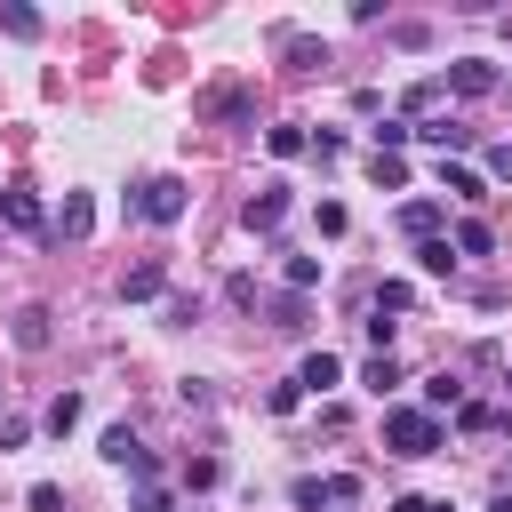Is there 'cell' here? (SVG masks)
<instances>
[{"mask_svg":"<svg viewBox=\"0 0 512 512\" xmlns=\"http://www.w3.org/2000/svg\"><path fill=\"white\" fill-rule=\"evenodd\" d=\"M384 448H392V456H440V448H448V424H440L432 408H408V400H400V408H384Z\"/></svg>","mask_w":512,"mask_h":512,"instance_id":"cell-1","label":"cell"},{"mask_svg":"<svg viewBox=\"0 0 512 512\" xmlns=\"http://www.w3.org/2000/svg\"><path fill=\"white\" fill-rule=\"evenodd\" d=\"M184 208H192L184 176H144V184H136V200H128V216H144V224H176Z\"/></svg>","mask_w":512,"mask_h":512,"instance_id":"cell-2","label":"cell"},{"mask_svg":"<svg viewBox=\"0 0 512 512\" xmlns=\"http://www.w3.org/2000/svg\"><path fill=\"white\" fill-rule=\"evenodd\" d=\"M288 496H296L304 512H328V504H360V480H352V472H328V480H320V472H304Z\"/></svg>","mask_w":512,"mask_h":512,"instance_id":"cell-3","label":"cell"},{"mask_svg":"<svg viewBox=\"0 0 512 512\" xmlns=\"http://www.w3.org/2000/svg\"><path fill=\"white\" fill-rule=\"evenodd\" d=\"M0 224H8V232H48L56 216L40 208V192H32V184H0Z\"/></svg>","mask_w":512,"mask_h":512,"instance_id":"cell-4","label":"cell"},{"mask_svg":"<svg viewBox=\"0 0 512 512\" xmlns=\"http://www.w3.org/2000/svg\"><path fill=\"white\" fill-rule=\"evenodd\" d=\"M104 464H120V472H136V480H152V472H160V464H152V448H144L128 424H112V432H104Z\"/></svg>","mask_w":512,"mask_h":512,"instance_id":"cell-5","label":"cell"},{"mask_svg":"<svg viewBox=\"0 0 512 512\" xmlns=\"http://www.w3.org/2000/svg\"><path fill=\"white\" fill-rule=\"evenodd\" d=\"M496 80H504V72H496L488 56H456V64H448V88H456V96H496Z\"/></svg>","mask_w":512,"mask_h":512,"instance_id":"cell-6","label":"cell"},{"mask_svg":"<svg viewBox=\"0 0 512 512\" xmlns=\"http://www.w3.org/2000/svg\"><path fill=\"white\" fill-rule=\"evenodd\" d=\"M120 296H128V304H152V296H168V264H160V256L128 264V272H120Z\"/></svg>","mask_w":512,"mask_h":512,"instance_id":"cell-7","label":"cell"},{"mask_svg":"<svg viewBox=\"0 0 512 512\" xmlns=\"http://www.w3.org/2000/svg\"><path fill=\"white\" fill-rule=\"evenodd\" d=\"M280 216H288V184H264V192L240 208V224H248V232H280Z\"/></svg>","mask_w":512,"mask_h":512,"instance_id":"cell-8","label":"cell"},{"mask_svg":"<svg viewBox=\"0 0 512 512\" xmlns=\"http://www.w3.org/2000/svg\"><path fill=\"white\" fill-rule=\"evenodd\" d=\"M336 384H344V360L336 352H304L296 360V392H336Z\"/></svg>","mask_w":512,"mask_h":512,"instance_id":"cell-9","label":"cell"},{"mask_svg":"<svg viewBox=\"0 0 512 512\" xmlns=\"http://www.w3.org/2000/svg\"><path fill=\"white\" fill-rule=\"evenodd\" d=\"M88 224H96V200H88V192H64V208H56L48 232H56V240H88Z\"/></svg>","mask_w":512,"mask_h":512,"instance_id":"cell-10","label":"cell"},{"mask_svg":"<svg viewBox=\"0 0 512 512\" xmlns=\"http://www.w3.org/2000/svg\"><path fill=\"white\" fill-rule=\"evenodd\" d=\"M440 192H448V200H488V176L464 168V160H440Z\"/></svg>","mask_w":512,"mask_h":512,"instance_id":"cell-11","label":"cell"},{"mask_svg":"<svg viewBox=\"0 0 512 512\" xmlns=\"http://www.w3.org/2000/svg\"><path fill=\"white\" fill-rule=\"evenodd\" d=\"M264 152H272V160H304V152H312L304 120H280V128H264Z\"/></svg>","mask_w":512,"mask_h":512,"instance_id":"cell-12","label":"cell"},{"mask_svg":"<svg viewBox=\"0 0 512 512\" xmlns=\"http://www.w3.org/2000/svg\"><path fill=\"white\" fill-rule=\"evenodd\" d=\"M280 56H288V72H312V64H328V48H320L312 32H280Z\"/></svg>","mask_w":512,"mask_h":512,"instance_id":"cell-13","label":"cell"},{"mask_svg":"<svg viewBox=\"0 0 512 512\" xmlns=\"http://www.w3.org/2000/svg\"><path fill=\"white\" fill-rule=\"evenodd\" d=\"M400 232L408 240H440V200H408L400 208Z\"/></svg>","mask_w":512,"mask_h":512,"instance_id":"cell-14","label":"cell"},{"mask_svg":"<svg viewBox=\"0 0 512 512\" xmlns=\"http://www.w3.org/2000/svg\"><path fill=\"white\" fill-rule=\"evenodd\" d=\"M48 336H56V328H48V304H24V312H16V344H24V352H48Z\"/></svg>","mask_w":512,"mask_h":512,"instance_id":"cell-15","label":"cell"},{"mask_svg":"<svg viewBox=\"0 0 512 512\" xmlns=\"http://www.w3.org/2000/svg\"><path fill=\"white\" fill-rule=\"evenodd\" d=\"M264 312H272V328H280V336H304V320H312V312H304V296H296V288H288V296H272V304H264Z\"/></svg>","mask_w":512,"mask_h":512,"instance_id":"cell-16","label":"cell"},{"mask_svg":"<svg viewBox=\"0 0 512 512\" xmlns=\"http://www.w3.org/2000/svg\"><path fill=\"white\" fill-rule=\"evenodd\" d=\"M0 32H8V40H40V8L8 0V8H0Z\"/></svg>","mask_w":512,"mask_h":512,"instance_id":"cell-17","label":"cell"},{"mask_svg":"<svg viewBox=\"0 0 512 512\" xmlns=\"http://www.w3.org/2000/svg\"><path fill=\"white\" fill-rule=\"evenodd\" d=\"M416 136H424V144H440V160H448V152H464V144H472V128H456V120H424V128H416Z\"/></svg>","mask_w":512,"mask_h":512,"instance_id":"cell-18","label":"cell"},{"mask_svg":"<svg viewBox=\"0 0 512 512\" xmlns=\"http://www.w3.org/2000/svg\"><path fill=\"white\" fill-rule=\"evenodd\" d=\"M368 176H376L384 192H408V160H400V152H368Z\"/></svg>","mask_w":512,"mask_h":512,"instance_id":"cell-19","label":"cell"},{"mask_svg":"<svg viewBox=\"0 0 512 512\" xmlns=\"http://www.w3.org/2000/svg\"><path fill=\"white\" fill-rule=\"evenodd\" d=\"M416 264H424L432 280H448V272H456V240H416Z\"/></svg>","mask_w":512,"mask_h":512,"instance_id":"cell-20","label":"cell"},{"mask_svg":"<svg viewBox=\"0 0 512 512\" xmlns=\"http://www.w3.org/2000/svg\"><path fill=\"white\" fill-rule=\"evenodd\" d=\"M360 384H368V392L384 400V392L400 384V360H392V352H368V368H360Z\"/></svg>","mask_w":512,"mask_h":512,"instance_id":"cell-21","label":"cell"},{"mask_svg":"<svg viewBox=\"0 0 512 512\" xmlns=\"http://www.w3.org/2000/svg\"><path fill=\"white\" fill-rule=\"evenodd\" d=\"M416 408H432V416H440V408H464V384H456V376L440 368V376L424 384V400H416Z\"/></svg>","mask_w":512,"mask_h":512,"instance_id":"cell-22","label":"cell"},{"mask_svg":"<svg viewBox=\"0 0 512 512\" xmlns=\"http://www.w3.org/2000/svg\"><path fill=\"white\" fill-rule=\"evenodd\" d=\"M200 112H216V120H248V88H216V96H200Z\"/></svg>","mask_w":512,"mask_h":512,"instance_id":"cell-23","label":"cell"},{"mask_svg":"<svg viewBox=\"0 0 512 512\" xmlns=\"http://www.w3.org/2000/svg\"><path fill=\"white\" fill-rule=\"evenodd\" d=\"M488 248H496V232H488L480 216H464V224H456V256H488Z\"/></svg>","mask_w":512,"mask_h":512,"instance_id":"cell-24","label":"cell"},{"mask_svg":"<svg viewBox=\"0 0 512 512\" xmlns=\"http://www.w3.org/2000/svg\"><path fill=\"white\" fill-rule=\"evenodd\" d=\"M504 424V408H488V400H464L456 408V432H496Z\"/></svg>","mask_w":512,"mask_h":512,"instance_id":"cell-25","label":"cell"},{"mask_svg":"<svg viewBox=\"0 0 512 512\" xmlns=\"http://www.w3.org/2000/svg\"><path fill=\"white\" fill-rule=\"evenodd\" d=\"M72 424H80V392H56V400H48V432H56V440H64V432H72Z\"/></svg>","mask_w":512,"mask_h":512,"instance_id":"cell-26","label":"cell"},{"mask_svg":"<svg viewBox=\"0 0 512 512\" xmlns=\"http://www.w3.org/2000/svg\"><path fill=\"white\" fill-rule=\"evenodd\" d=\"M280 272H288V288H296V296H304V288H320V256H288Z\"/></svg>","mask_w":512,"mask_h":512,"instance_id":"cell-27","label":"cell"},{"mask_svg":"<svg viewBox=\"0 0 512 512\" xmlns=\"http://www.w3.org/2000/svg\"><path fill=\"white\" fill-rule=\"evenodd\" d=\"M408 304H416L408 280H376V312H408Z\"/></svg>","mask_w":512,"mask_h":512,"instance_id":"cell-28","label":"cell"},{"mask_svg":"<svg viewBox=\"0 0 512 512\" xmlns=\"http://www.w3.org/2000/svg\"><path fill=\"white\" fill-rule=\"evenodd\" d=\"M216 480H224L216 456H192V464H184V488H216Z\"/></svg>","mask_w":512,"mask_h":512,"instance_id":"cell-29","label":"cell"},{"mask_svg":"<svg viewBox=\"0 0 512 512\" xmlns=\"http://www.w3.org/2000/svg\"><path fill=\"white\" fill-rule=\"evenodd\" d=\"M312 224H320V232H328V240H336V232H344V224H352V216H344V200H320V208H312Z\"/></svg>","mask_w":512,"mask_h":512,"instance_id":"cell-30","label":"cell"},{"mask_svg":"<svg viewBox=\"0 0 512 512\" xmlns=\"http://www.w3.org/2000/svg\"><path fill=\"white\" fill-rule=\"evenodd\" d=\"M408 136H416V128H408V120H384V128H376V152H400V144H408Z\"/></svg>","mask_w":512,"mask_h":512,"instance_id":"cell-31","label":"cell"},{"mask_svg":"<svg viewBox=\"0 0 512 512\" xmlns=\"http://www.w3.org/2000/svg\"><path fill=\"white\" fill-rule=\"evenodd\" d=\"M136 512H168V488L160 480H136Z\"/></svg>","mask_w":512,"mask_h":512,"instance_id":"cell-32","label":"cell"},{"mask_svg":"<svg viewBox=\"0 0 512 512\" xmlns=\"http://www.w3.org/2000/svg\"><path fill=\"white\" fill-rule=\"evenodd\" d=\"M24 504H32V512H64V496H56L48 480H32V496H24Z\"/></svg>","mask_w":512,"mask_h":512,"instance_id":"cell-33","label":"cell"},{"mask_svg":"<svg viewBox=\"0 0 512 512\" xmlns=\"http://www.w3.org/2000/svg\"><path fill=\"white\" fill-rule=\"evenodd\" d=\"M488 176H496V184H512V144H488Z\"/></svg>","mask_w":512,"mask_h":512,"instance_id":"cell-34","label":"cell"},{"mask_svg":"<svg viewBox=\"0 0 512 512\" xmlns=\"http://www.w3.org/2000/svg\"><path fill=\"white\" fill-rule=\"evenodd\" d=\"M392 512H432V496H400V504H392Z\"/></svg>","mask_w":512,"mask_h":512,"instance_id":"cell-35","label":"cell"},{"mask_svg":"<svg viewBox=\"0 0 512 512\" xmlns=\"http://www.w3.org/2000/svg\"><path fill=\"white\" fill-rule=\"evenodd\" d=\"M488 512H512V488H504V496H496V504H488Z\"/></svg>","mask_w":512,"mask_h":512,"instance_id":"cell-36","label":"cell"},{"mask_svg":"<svg viewBox=\"0 0 512 512\" xmlns=\"http://www.w3.org/2000/svg\"><path fill=\"white\" fill-rule=\"evenodd\" d=\"M504 384H512V376H504Z\"/></svg>","mask_w":512,"mask_h":512,"instance_id":"cell-37","label":"cell"}]
</instances>
